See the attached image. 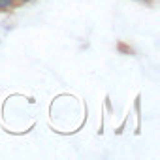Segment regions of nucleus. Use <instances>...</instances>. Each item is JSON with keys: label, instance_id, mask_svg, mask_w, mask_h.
<instances>
[{"label": "nucleus", "instance_id": "f257e3e1", "mask_svg": "<svg viewBox=\"0 0 160 160\" xmlns=\"http://www.w3.org/2000/svg\"><path fill=\"white\" fill-rule=\"evenodd\" d=\"M13 6V0H0V10H8Z\"/></svg>", "mask_w": 160, "mask_h": 160}, {"label": "nucleus", "instance_id": "f03ea898", "mask_svg": "<svg viewBox=\"0 0 160 160\" xmlns=\"http://www.w3.org/2000/svg\"><path fill=\"white\" fill-rule=\"evenodd\" d=\"M21 2H30V0H21Z\"/></svg>", "mask_w": 160, "mask_h": 160}]
</instances>
